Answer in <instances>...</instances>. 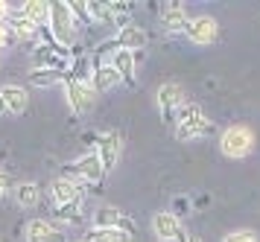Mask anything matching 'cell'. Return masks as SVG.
<instances>
[{
    "mask_svg": "<svg viewBox=\"0 0 260 242\" xmlns=\"http://www.w3.org/2000/svg\"><path fill=\"white\" fill-rule=\"evenodd\" d=\"M85 6H88V15H91V23H106V21H111V9H108V3H96V0H85Z\"/></svg>",
    "mask_w": 260,
    "mask_h": 242,
    "instance_id": "26",
    "label": "cell"
},
{
    "mask_svg": "<svg viewBox=\"0 0 260 242\" xmlns=\"http://www.w3.org/2000/svg\"><path fill=\"white\" fill-rule=\"evenodd\" d=\"M254 149V131L248 126H228L222 131V137H219V152H222L225 158H246L248 152Z\"/></svg>",
    "mask_w": 260,
    "mask_h": 242,
    "instance_id": "3",
    "label": "cell"
},
{
    "mask_svg": "<svg viewBox=\"0 0 260 242\" xmlns=\"http://www.w3.org/2000/svg\"><path fill=\"white\" fill-rule=\"evenodd\" d=\"M47 29L53 32L56 44H61V47H73V44H79V38H82V29L76 26V21H73L71 9H68V0L50 3Z\"/></svg>",
    "mask_w": 260,
    "mask_h": 242,
    "instance_id": "1",
    "label": "cell"
},
{
    "mask_svg": "<svg viewBox=\"0 0 260 242\" xmlns=\"http://www.w3.org/2000/svg\"><path fill=\"white\" fill-rule=\"evenodd\" d=\"M6 26H9V32H12V38L18 44H38V26L26 21L18 6H12L9 18H6Z\"/></svg>",
    "mask_w": 260,
    "mask_h": 242,
    "instance_id": "13",
    "label": "cell"
},
{
    "mask_svg": "<svg viewBox=\"0 0 260 242\" xmlns=\"http://www.w3.org/2000/svg\"><path fill=\"white\" fill-rule=\"evenodd\" d=\"M0 242H6V239H0Z\"/></svg>",
    "mask_w": 260,
    "mask_h": 242,
    "instance_id": "34",
    "label": "cell"
},
{
    "mask_svg": "<svg viewBox=\"0 0 260 242\" xmlns=\"http://www.w3.org/2000/svg\"><path fill=\"white\" fill-rule=\"evenodd\" d=\"M15 201H18L21 208H36L38 201H41V190H38V184H32V181H21V184L15 187Z\"/></svg>",
    "mask_w": 260,
    "mask_h": 242,
    "instance_id": "21",
    "label": "cell"
},
{
    "mask_svg": "<svg viewBox=\"0 0 260 242\" xmlns=\"http://www.w3.org/2000/svg\"><path fill=\"white\" fill-rule=\"evenodd\" d=\"M64 73L61 70H44V67H36L29 73V85L32 88H50V85H61Z\"/></svg>",
    "mask_w": 260,
    "mask_h": 242,
    "instance_id": "22",
    "label": "cell"
},
{
    "mask_svg": "<svg viewBox=\"0 0 260 242\" xmlns=\"http://www.w3.org/2000/svg\"><path fill=\"white\" fill-rule=\"evenodd\" d=\"M68 9H71L73 21H76V26H79V29H85V26H94V23H91V15H88V6H85V3H79V0H68Z\"/></svg>",
    "mask_w": 260,
    "mask_h": 242,
    "instance_id": "25",
    "label": "cell"
},
{
    "mask_svg": "<svg viewBox=\"0 0 260 242\" xmlns=\"http://www.w3.org/2000/svg\"><path fill=\"white\" fill-rule=\"evenodd\" d=\"M73 172L79 175L85 184H100V181L106 178V166L96 158V152H88L79 161H73Z\"/></svg>",
    "mask_w": 260,
    "mask_h": 242,
    "instance_id": "16",
    "label": "cell"
},
{
    "mask_svg": "<svg viewBox=\"0 0 260 242\" xmlns=\"http://www.w3.org/2000/svg\"><path fill=\"white\" fill-rule=\"evenodd\" d=\"M117 82H120V76H117V70L111 67V64H96V67L91 70L88 85H91V91L94 93H106V91H111Z\"/></svg>",
    "mask_w": 260,
    "mask_h": 242,
    "instance_id": "19",
    "label": "cell"
},
{
    "mask_svg": "<svg viewBox=\"0 0 260 242\" xmlns=\"http://www.w3.org/2000/svg\"><path fill=\"white\" fill-rule=\"evenodd\" d=\"M26 242H64V231L61 225H56L53 219H29L24 225Z\"/></svg>",
    "mask_w": 260,
    "mask_h": 242,
    "instance_id": "11",
    "label": "cell"
},
{
    "mask_svg": "<svg viewBox=\"0 0 260 242\" xmlns=\"http://www.w3.org/2000/svg\"><path fill=\"white\" fill-rule=\"evenodd\" d=\"M208 131H211V120H208V114L202 111L199 105L184 102L178 108V114H176L178 140H196V137H205Z\"/></svg>",
    "mask_w": 260,
    "mask_h": 242,
    "instance_id": "2",
    "label": "cell"
},
{
    "mask_svg": "<svg viewBox=\"0 0 260 242\" xmlns=\"http://www.w3.org/2000/svg\"><path fill=\"white\" fill-rule=\"evenodd\" d=\"M59 225H79L82 222V201H73V204H64V208H53Z\"/></svg>",
    "mask_w": 260,
    "mask_h": 242,
    "instance_id": "23",
    "label": "cell"
},
{
    "mask_svg": "<svg viewBox=\"0 0 260 242\" xmlns=\"http://www.w3.org/2000/svg\"><path fill=\"white\" fill-rule=\"evenodd\" d=\"M94 152H96V158L103 161L106 172H111L120 163V155H123V137H120L117 131H106V134H100V140L94 143Z\"/></svg>",
    "mask_w": 260,
    "mask_h": 242,
    "instance_id": "10",
    "label": "cell"
},
{
    "mask_svg": "<svg viewBox=\"0 0 260 242\" xmlns=\"http://www.w3.org/2000/svg\"><path fill=\"white\" fill-rule=\"evenodd\" d=\"M12 190V175H6V172H0V198L6 196Z\"/></svg>",
    "mask_w": 260,
    "mask_h": 242,
    "instance_id": "29",
    "label": "cell"
},
{
    "mask_svg": "<svg viewBox=\"0 0 260 242\" xmlns=\"http://www.w3.org/2000/svg\"><path fill=\"white\" fill-rule=\"evenodd\" d=\"M152 231L158 233V239L161 242H187L190 233L184 231V225L178 216H173L170 210H161V213H155L152 216Z\"/></svg>",
    "mask_w": 260,
    "mask_h": 242,
    "instance_id": "8",
    "label": "cell"
},
{
    "mask_svg": "<svg viewBox=\"0 0 260 242\" xmlns=\"http://www.w3.org/2000/svg\"><path fill=\"white\" fill-rule=\"evenodd\" d=\"M155 105H158L161 120H164L167 126H176V114H178V108L184 105L181 85H178V82H164V85L155 91Z\"/></svg>",
    "mask_w": 260,
    "mask_h": 242,
    "instance_id": "5",
    "label": "cell"
},
{
    "mask_svg": "<svg viewBox=\"0 0 260 242\" xmlns=\"http://www.w3.org/2000/svg\"><path fill=\"white\" fill-rule=\"evenodd\" d=\"M0 117H6V105L0 102Z\"/></svg>",
    "mask_w": 260,
    "mask_h": 242,
    "instance_id": "31",
    "label": "cell"
},
{
    "mask_svg": "<svg viewBox=\"0 0 260 242\" xmlns=\"http://www.w3.org/2000/svg\"><path fill=\"white\" fill-rule=\"evenodd\" d=\"M146 41H149L146 29H141L138 23H132V26L117 29V35H114V41H111V44L123 47V50H129V53H135V50H143V47H146Z\"/></svg>",
    "mask_w": 260,
    "mask_h": 242,
    "instance_id": "17",
    "label": "cell"
},
{
    "mask_svg": "<svg viewBox=\"0 0 260 242\" xmlns=\"http://www.w3.org/2000/svg\"><path fill=\"white\" fill-rule=\"evenodd\" d=\"M94 228H103V231H123V233H135L138 231V225H135V219L132 216H126L120 208H114V204H103V208H96L94 213Z\"/></svg>",
    "mask_w": 260,
    "mask_h": 242,
    "instance_id": "6",
    "label": "cell"
},
{
    "mask_svg": "<svg viewBox=\"0 0 260 242\" xmlns=\"http://www.w3.org/2000/svg\"><path fill=\"white\" fill-rule=\"evenodd\" d=\"M18 9H21V15H24L29 23H36L38 29L47 26V21H50V3L47 0H26Z\"/></svg>",
    "mask_w": 260,
    "mask_h": 242,
    "instance_id": "20",
    "label": "cell"
},
{
    "mask_svg": "<svg viewBox=\"0 0 260 242\" xmlns=\"http://www.w3.org/2000/svg\"><path fill=\"white\" fill-rule=\"evenodd\" d=\"M9 12H12V6L0 0V23H6V18H9Z\"/></svg>",
    "mask_w": 260,
    "mask_h": 242,
    "instance_id": "30",
    "label": "cell"
},
{
    "mask_svg": "<svg viewBox=\"0 0 260 242\" xmlns=\"http://www.w3.org/2000/svg\"><path fill=\"white\" fill-rule=\"evenodd\" d=\"M187 242H202L199 236H187Z\"/></svg>",
    "mask_w": 260,
    "mask_h": 242,
    "instance_id": "32",
    "label": "cell"
},
{
    "mask_svg": "<svg viewBox=\"0 0 260 242\" xmlns=\"http://www.w3.org/2000/svg\"><path fill=\"white\" fill-rule=\"evenodd\" d=\"M32 61H36V67H44V70H61V73H68L71 67V47H61V44H38L32 50Z\"/></svg>",
    "mask_w": 260,
    "mask_h": 242,
    "instance_id": "7",
    "label": "cell"
},
{
    "mask_svg": "<svg viewBox=\"0 0 260 242\" xmlns=\"http://www.w3.org/2000/svg\"><path fill=\"white\" fill-rule=\"evenodd\" d=\"M187 198L184 196H178L176 201H173V210H170V213H173V216H178V219H181V216H184V213H187Z\"/></svg>",
    "mask_w": 260,
    "mask_h": 242,
    "instance_id": "28",
    "label": "cell"
},
{
    "mask_svg": "<svg viewBox=\"0 0 260 242\" xmlns=\"http://www.w3.org/2000/svg\"><path fill=\"white\" fill-rule=\"evenodd\" d=\"M184 35H187L193 44L208 47L219 38V23H216V18H211V15H199V18H190L187 21Z\"/></svg>",
    "mask_w": 260,
    "mask_h": 242,
    "instance_id": "9",
    "label": "cell"
},
{
    "mask_svg": "<svg viewBox=\"0 0 260 242\" xmlns=\"http://www.w3.org/2000/svg\"><path fill=\"white\" fill-rule=\"evenodd\" d=\"M0 102L6 105V114H24L26 105H29V91H26L24 85H15V82H9V85H3L0 88Z\"/></svg>",
    "mask_w": 260,
    "mask_h": 242,
    "instance_id": "15",
    "label": "cell"
},
{
    "mask_svg": "<svg viewBox=\"0 0 260 242\" xmlns=\"http://www.w3.org/2000/svg\"><path fill=\"white\" fill-rule=\"evenodd\" d=\"M187 12H184V3H164L161 6V23H164L167 32H184L187 26Z\"/></svg>",
    "mask_w": 260,
    "mask_h": 242,
    "instance_id": "18",
    "label": "cell"
},
{
    "mask_svg": "<svg viewBox=\"0 0 260 242\" xmlns=\"http://www.w3.org/2000/svg\"><path fill=\"white\" fill-rule=\"evenodd\" d=\"M76 242H85V239H76Z\"/></svg>",
    "mask_w": 260,
    "mask_h": 242,
    "instance_id": "33",
    "label": "cell"
},
{
    "mask_svg": "<svg viewBox=\"0 0 260 242\" xmlns=\"http://www.w3.org/2000/svg\"><path fill=\"white\" fill-rule=\"evenodd\" d=\"M85 193L88 187H79V184H71L64 178H53L50 184V198H53V208H64V204H73V201H85Z\"/></svg>",
    "mask_w": 260,
    "mask_h": 242,
    "instance_id": "12",
    "label": "cell"
},
{
    "mask_svg": "<svg viewBox=\"0 0 260 242\" xmlns=\"http://www.w3.org/2000/svg\"><path fill=\"white\" fill-rule=\"evenodd\" d=\"M108 64L117 70L120 82H129V85L138 82V56H135V53L123 50V47H114V53H111V58H108Z\"/></svg>",
    "mask_w": 260,
    "mask_h": 242,
    "instance_id": "14",
    "label": "cell"
},
{
    "mask_svg": "<svg viewBox=\"0 0 260 242\" xmlns=\"http://www.w3.org/2000/svg\"><path fill=\"white\" fill-rule=\"evenodd\" d=\"M82 239L85 242H132V236H129V233H123V231H103V228H91Z\"/></svg>",
    "mask_w": 260,
    "mask_h": 242,
    "instance_id": "24",
    "label": "cell"
},
{
    "mask_svg": "<svg viewBox=\"0 0 260 242\" xmlns=\"http://www.w3.org/2000/svg\"><path fill=\"white\" fill-rule=\"evenodd\" d=\"M222 242H257V233L248 231V228H243V231H231Z\"/></svg>",
    "mask_w": 260,
    "mask_h": 242,
    "instance_id": "27",
    "label": "cell"
},
{
    "mask_svg": "<svg viewBox=\"0 0 260 242\" xmlns=\"http://www.w3.org/2000/svg\"><path fill=\"white\" fill-rule=\"evenodd\" d=\"M61 88H64V99L71 105L73 114H88L91 111V105H94L96 93L91 91V85L88 82H79V79H71L68 73H64V79H61Z\"/></svg>",
    "mask_w": 260,
    "mask_h": 242,
    "instance_id": "4",
    "label": "cell"
}]
</instances>
